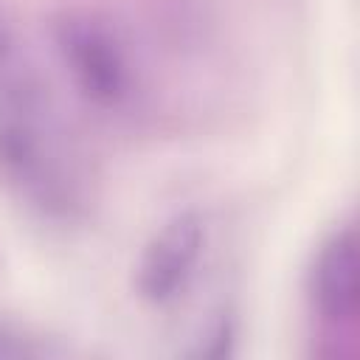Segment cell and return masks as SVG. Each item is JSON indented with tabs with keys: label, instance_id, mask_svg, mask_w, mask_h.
I'll use <instances>...</instances> for the list:
<instances>
[{
	"label": "cell",
	"instance_id": "8992f818",
	"mask_svg": "<svg viewBox=\"0 0 360 360\" xmlns=\"http://www.w3.org/2000/svg\"><path fill=\"white\" fill-rule=\"evenodd\" d=\"M37 354H42V349L31 338L0 323V360H20V357H37Z\"/></svg>",
	"mask_w": 360,
	"mask_h": 360
},
{
	"label": "cell",
	"instance_id": "7a4b0ae2",
	"mask_svg": "<svg viewBox=\"0 0 360 360\" xmlns=\"http://www.w3.org/2000/svg\"><path fill=\"white\" fill-rule=\"evenodd\" d=\"M53 48L73 90L98 110H115L129 98L132 65L110 22L90 11H62L53 20Z\"/></svg>",
	"mask_w": 360,
	"mask_h": 360
},
{
	"label": "cell",
	"instance_id": "6da1fadb",
	"mask_svg": "<svg viewBox=\"0 0 360 360\" xmlns=\"http://www.w3.org/2000/svg\"><path fill=\"white\" fill-rule=\"evenodd\" d=\"M56 158L37 96L28 87H6L0 93V180L34 205L59 211L68 205V180Z\"/></svg>",
	"mask_w": 360,
	"mask_h": 360
},
{
	"label": "cell",
	"instance_id": "5b68a950",
	"mask_svg": "<svg viewBox=\"0 0 360 360\" xmlns=\"http://www.w3.org/2000/svg\"><path fill=\"white\" fill-rule=\"evenodd\" d=\"M205 340H200V346L194 349V357H211V360H222L231 357L233 352V340H236V323L231 312H217V318L208 323Z\"/></svg>",
	"mask_w": 360,
	"mask_h": 360
},
{
	"label": "cell",
	"instance_id": "3957f363",
	"mask_svg": "<svg viewBox=\"0 0 360 360\" xmlns=\"http://www.w3.org/2000/svg\"><path fill=\"white\" fill-rule=\"evenodd\" d=\"M205 248V222L197 211H177L143 245L132 287L149 307H166L188 287Z\"/></svg>",
	"mask_w": 360,
	"mask_h": 360
},
{
	"label": "cell",
	"instance_id": "277c9868",
	"mask_svg": "<svg viewBox=\"0 0 360 360\" xmlns=\"http://www.w3.org/2000/svg\"><path fill=\"white\" fill-rule=\"evenodd\" d=\"M309 295L315 312L332 323H352L360 307V278H357V239L352 228L335 231L315 256L309 273Z\"/></svg>",
	"mask_w": 360,
	"mask_h": 360
}]
</instances>
